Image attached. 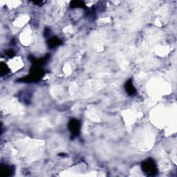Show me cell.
<instances>
[{
  "mask_svg": "<svg viewBox=\"0 0 177 177\" xmlns=\"http://www.w3.org/2000/svg\"><path fill=\"white\" fill-rule=\"evenodd\" d=\"M14 52L12 50H9V51H8L6 52V55H7V56H8V57H10V58H12V57H13V56H14Z\"/></svg>",
  "mask_w": 177,
  "mask_h": 177,
  "instance_id": "obj_8",
  "label": "cell"
},
{
  "mask_svg": "<svg viewBox=\"0 0 177 177\" xmlns=\"http://www.w3.org/2000/svg\"><path fill=\"white\" fill-rule=\"evenodd\" d=\"M71 6L72 8H84L85 7V3L82 1H73L71 2Z\"/></svg>",
  "mask_w": 177,
  "mask_h": 177,
  "instance_id": "obj_7",
  "label": "cell"
},
{
  "mask_svg": "<svg viewBox=\"0 0 177 177\" xmlns=\"http://www.w3.org/2000/svg\"><path fill=\"white\" fill-rule=\"evenodd\" d=\"M1 172H2V174L3 176H10V175H11L12 172H13V170L12 169L11 167H10V166H2L1 167Z\"/></svg>",
  "mask_w": 177,
  "mask_h": 177,
  "instance_id": "obj_6",
  "label": "cell"
},
{
  "mask_svg": "<svg viewBox=\"0 0 177 177\" xmlns=\"http://www.w3.org/2000/svg\"><path fill=\"white\" fill-rule=\"evenodd\" d=\"M61 40L57 37H52L48 40V44L50 48H55L57 47L60 44H61Z\"/></svg>",
  "mask_w": 177,
  "mask_h": 177,
  "instance_id": "obj_4",
  "label": "cell"
},
{
  "mask_svg": "<svg viewBox=\"0 0 177 177\" xmlns=\"http://www.w3.org/2000/svg\"><path fill=\"white\" fill-rule=\"evenodd\" d=\"M125 90H126L127 93H128L129 95H132L134 94H135L136 93V89L134 87V84H133L132 80H129L127 82L125 83Z\"/></svg>",
  "mask_w": 177,
  "mask_h": 177,
  "instance_id": "obj_3",
  "label": "cell"
},
{
  "mask_svg": "<svg viewBox=\"0 0 177 177\" xmlns=\"http://www.w3.org/2000/svg\"><path fill=\"white\" fill-rule=\"evenodd\" d=\"M69 130L74 137L79 136L80 132V123L79 120L76 119H72L71 120L69 123Z\"/></svg>",
  "mask_w": 177,
  "mask_h": 177,
  "instance_id": "obj_2",
  "label": "cell"
},
{
  "mask_svg": "<svg viewBox=\"0 0 177 177\" xmlns=\"http://www.w3.org/2000/svg\"><path fill=\"white\" fill-rule=\"evenodd\" d=\"M9 71H10L9 68H8L6 64L3 62H1V64H0V72H1V75L3 76L4 75H7V74L9 73Z\"/></svg>",
  "mask_w": 177,
  "mask_h": 177,
  "instance_id": "obj_5",
  "label": "cell"
},
{
  "mask_svg": "<svg viewBox=\"0 0 177 177\" xmlns=\"http://www.w3.org/2000/svg\"><path fill=\"white\" fill-rule=\"evenodd\" d=\"M142 169L143 172H145L150 176L155 175L157 172V168L156 166L155 162L152 158H148V160L145 161L143 163Z\"/></svg>",
  "mask_w": 177,
  "mask_h": 177,
  "instance_id": "obj_1",
  "label": "cell"
}]
</instances>
